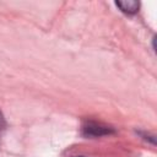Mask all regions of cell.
Segmentation results:
<instances>
[{"mask_svg":"<svg viewBox=\"0 0 157 157\" xmlns=\"http://www.w3.org/2000/svg\"><path fill=\"white\" fill-rule=\"evenodd\" d=\"M77 157H82V156H77Z\"/></svg>","mask_w":157,"mask_h":157,"instance_id":"cell-4","label":"cell"},{"mask_svg":"<svg viewBox=\"0 0 157 157\" xmlns=\"http://www.w3.org/2000/svg\"><path fill=\"white\" fill-rule=\"evenodd\" d=\"M113 132H114L113 128L103 125L101 123H96V121H87L82 126V134L87 137H99V136L109 135Z\"/></svg>","mask_w":157,"mask_h":157,"instance_id":"cell-1","label":"cell"},{"mask_svg":"<svg viewBox=\"0 0 157 157\" xmlns=\"http://www.w3.org/2000/svg\"><path fill=\"white\" fill-rule=\"evenodd\" d=\"M6 128V120H5V117L2 114V112L0 110V135L2 134V131L5 130Z\"/></svg>","mask_w":157,"mask_h":157,"instance_id":"cell-3","label":"cell"},{"mask_svg":"<svg viewBox=\"0 0 157 157\" xmlns=\"http://www.w3.org/2000/svg\"><path fill=\"white\" fill-rule=\"evenodd\" d=\"M115 5L120 9V11H123L124 13L128 15H134L139 11L140 7V2L135 1V0H125V1H115Z\"/></svg>","mask_w":157,"mask_h":157,"instance_id":"cell-2","label":"cell"}]
</instances>
